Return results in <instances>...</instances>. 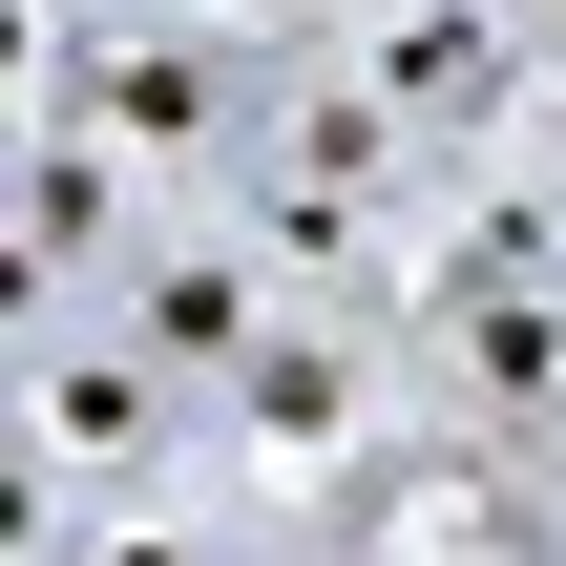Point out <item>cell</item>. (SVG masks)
I'll list each match as a JSON object with an SVG mask.
<instances>
[{"instance_id":"cell-1","label":"cell","mask_w":566,"mask_h":566,"mask_svg":"<svg viewBox=\"0 0 566 566\" xmlns=\"http://www.w3.org/2000/svg\"><path fill=\"white\" fill-rule=\"evenodd\" d=\"M147 441H168V357H126V336L42 315V336H21V462H42V525H63V483H84V462H147Z\"/></svg>"},{"instance_id":"cell-2","label":"cell","mask_w":566,"mask_h":566,"mask_svg":"<svg viewBox=\"0 0 566 566\" xmlns=\"http://www.w3.org/2000/svg\"><path fill=\"white\" fill-rule=\"evenodd\" d=\"M126 357H168V378H252L273 357V294H252V252H126Z\"/></svg>"},{"instance_id":"cell-3","label":"cell","mask_w":566,"mask_h":566,"mask_svg":"<svg viewBox=\"0 0 566 566\" xmlns=\"http://www.w3.org/2000/svg\"><path fill=\"white\" fill-rule=\"evenodd\" d=\"M42 566H63V546H42ZM84 566H210V546H189V525H126V546H84Z\"/></svg>"}]
</instances>
